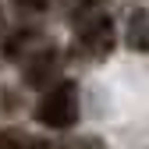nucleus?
Segmentation results:
<instances>
[{
	"instance_id": "nucleus-3",
	"label": "nucleus",
	"mask_w": 149,
	"mask_h": 149,
	"mask_svg": "<svg viewBox=\"0 0 149 149\" xmlns=\"http://www.w3.org/2000/svg\"><path fill=\"white\" fill-rule=\"evenodd\" d=\"M61 53L53 50V46H43V50H36L32 57H25L22 64V82L32 85V89H50L53 82H57V74H61Z\"/></svg>"
},
{
	"instance_id": "nucleus-1",
	"label": "nucleus",
	"mask_w": 149,
	"mask_h": 149,
	"mask_svg": "<svg viewBox=\"0 0 149 149\" xmlns=\"http://www.w3.org/2000/svg\"><path fill=\"white\" fill-rule=\"evenodd\" d=\"M36 121L53 128V132H68V128L78 121V85L74 82H53L43 100L36 103Z\"/></svg>"
},
{
	"instance_id": "nucleus-7",
	"label": "nucleus",
	"mask_w": 149,
	"mask_h": 149,
	"mask_svg": "<svg viewBox=\"0 0 149 149\" xmlns=\"http://www.w3.org/2000/svg\"><path fill=\"white\" fill-rule=\"evenodd\" d=\"M0 22H4V14H0Z\"/></svg>"
},
{
	"instance_id": "nucleus-5",
	"label": "nucleus",
	"mask_w": 149,
	"mask_h": 149,
	"mask_svg": "<svg viewBox=\"0 0 149 149\" xmlns=\"http://www.w3.org/2000/svg\"><path fill=\"white\" fill-rule=\"evenodd\" d=\"M32 149H107V146L92 135H82V139H61V142H36L32 139Z\"/></svg>"
},
{
	"instance_id": "nucleus-4",
	"label": "nucleus",
	"mask_w": 149,
	"mask_h": 149,
	"mask_svg": "<svg viewBox=\"0 0 149 149\" xmlns=\"http://www.w3.org/2000/svg\"><path fill=\"white\" fill-rule=\"evenodd\" d=\"M128 46L149 53V11H135L128 18Z\"/></svg>"
},
{
	"instance_id": "nucleus-6",
	"label": "nucleus",
	"mask_w": 149,
	"mask_h": 149,
	"mask_svg": "<svg viewBox=\"0 0 149 149\" xmlns=\"http://www.w3.org/2000/svg\"><path fill=\"white\" fill-rule=\"evenodd\" d=\"M14 4L22 7V11H43V7L50 4V0H14Z\"/></svg>"
},
{
	"instance_id": "nucleus-2",
	"label": "nucleus",
	"mask_w": 149,
	"mask_h": 149,
	"mask_svg": "<svg viewBox=\"0 0 149 149\" xmlns=\"http://www.w3.org/2000/svg\"><path fill=\"white\" fill-rule=\"evenodd\" d=\"M114 43H117L114 22H110L107 14H92V18H85V22L78 25V36H74V50H78L82 57H92V61L107 57V53L114 50Z\"/></svg>"
}]
</instances>
